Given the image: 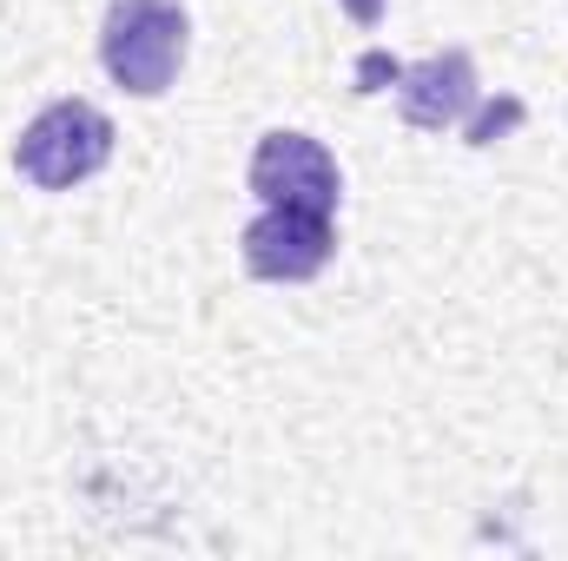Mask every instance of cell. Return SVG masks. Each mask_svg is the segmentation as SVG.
Returning a JSON list of instances; mask_svg holds the SVG:
<instances>
[{
    "mask_svg": "<svg viewBox=\"0 0 568 561\" xmlns=\"http://www.w3.org/2000/svg\"><path fill=\"white\" fill-rule=\"evenodd\" d=\"M192 47V20L179 0H113L100 20V67L120 93L159 100Z\"/></svg>",
    "mask_w": 568,
    "mask_h": 561,
    "instance_id": "obj_1",
    "label": "cell"
},
{
    "mask_svg": "<svg viewBox=\"0 0 568 561\" xmlns=\"http://www.w3.org/2000/svg\"><path fill=\"white\" fill-rule=\"evenodd\" d=\"M113 120L93 106V100H53L40 106L20 140H13V172L33 185V192H73L87 185L93 172H106L113 159Z\"/></svg>",
    "mask_w": 568,
    "mask_h": 561,
    "instance_id": "obj_2",
    "label": "cell"
},
{
    "mask_svg": "<svg viewBox=\"0 0 568 561\" xmlns=\"http://www.w3.org/2000/svg\"><path fill=\"white\" fill-rule=\"evenodd\" d=\"M245 185L258 192V205H297V212H331V218H337V198H344L337 159L311 133H284V126L252 145Z\"/></svg>",
    "mask_w": 568,
    "mask_h": 561,
    "instance_id": "obj_3",
    "label": "cell"
},
{
    "mask_svg": "<svg viewBox=\"0 0 568 561\" xmlns=\"http://www.w3.org/2000/svg\"><path fill=\"white\" fill-rule=\"evenodd\" d=\"M337 252V218L331 212H297V205H265L245 238H239V258L245 272L265 284H304L317 278Z\"/></svg>",
    "mask_w": 568,
    "mask_h": 561,
    "instance_id": "obj_4",
    "label": "cell"
},
{
    "mask_svg": "<svg viewBox=\"0 0 568 561\" xmlns=\"http://www.w3.org/2000/svg\"><path fill=\"white\" fill-rule=\"evenodd\" d=\"M476 100H483V86H476V60H469L463 47H443V53H429V60H417V67L397 73V113H404V126H417V133H449V126H463V120L476 113Z\"/></svg>",
    "mask_w": 568,
    "mask_h": 561,
    "instance_id": "obj_5",
    "label": "cell"
},
{
    "mask_svg": "<svg viewBox=\"0 0 568 561\" xmlns=\"http://www.w3.org/2000/svg\"><path fill=\"white\" fill-rule=\"evenodd\" d=\"M516 120H523V106H516V100H503V106H483V113H469V120H463V133H469V145H489L503 126H516Z\"/></svg>",
    "mask_w": 568,
    "mask_h": 561,
    "instance_id": "obj_6",
    "label": "cell"
},
{
    "mask_svg": "<svg viewBox=\"0 0 568 561\" xmlns=\"http://www.w3.org/2000/svg\"><path fill=\"white\" fill-rule=\"evenodd\" d=\"M397 73H404V60L364 53V60H357V93H384V86H397Z\"/></svg>",
    "mask_w": 568,
    "mask_h": 561,
    "instance_id": "obj_7",
    "label": "cell"
},
{
    "mask_svg": "<svg viewBox=\"0 0 568 561\" xmlns=\"http://www.w3.org/2000/svg\"><path fill=\"white\" fill-rule=\"evenodd\" d=\"M344 13H351L357 27H377V20H384V0H344Z\"/></svg>",
    "mask_w": 568,
    "mask_h": 561,
    "instance_id": "obj_8",
    "label": "cell"
}]
</instances>
